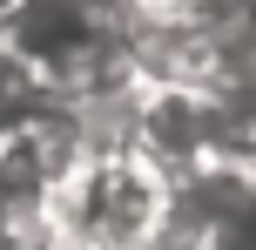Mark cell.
Listing matches in <instances>:
<instances>
[{"instance_id": "cell-1", "label": "cell", "mask_w": 256, "mask_h": 250, "mask_svg": "<svg viewBox=\"0 0 256 250\" xmlns=\"http://www.w3.org/2000/svg\"><path fill=\"white\" fill-rule=\"evenodd\" d=\"M48 250H162L168 243V169L142 149H88L40 196Z\"/></svg>"}, {"instance_id": "cell-2", "label": "cell", "mask_w": 256, "mask_h": 250, "mask_svg": "<svg viewBox=\"0 0 256 250\" xmlns=\"http://www.w3.org/2000/svg\"><path fill=\"white\" fill-rule=\"evenodd\" d=\"M0 250H7V243H0Z\"/></svg>"}]
</instances>
